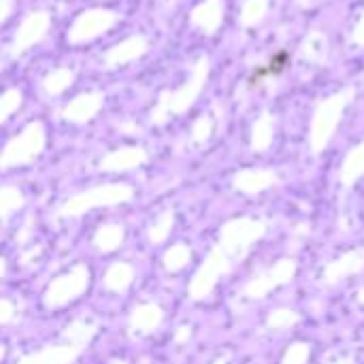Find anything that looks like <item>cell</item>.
I'll use <instances>...</instances> for the list:
<instances>
[{
  "instance_id": "obj_5",
  "label": "cell",
  "mask_w": 364,
  "mask_h": 364,
  "mask_svg": "<svg viewBox=\"0 0 364 364\" xmlns=\"http://www.w3.org/2000/svg\"><path fill=\"white\" fill-rule=\"evenodd\" d=\"M296 275V262L294 260H279L277 264H273L271 269H267L264 273L256 275L245 288H243V294L245 299H252V301H258V299H264L271 290L292 282Z\"/></svg>"
},
{
  "instance_id": "obj_1",
  "label": "cell",
  "mask_w": 364,
  "mask_h": 364,
  "mask_svg": "<svg viewBox=\"0 0 364 364\" xmlns=\"http://www.w3.org/2000/svg\"><path fill=\"white\" fill-rule=\"evenodd\" d=\"M264 232H267V222L262 220H252V218L230 220L222 226L218 245H222L239 262L245 258L250 247L264 237Z\"/></svg>"
},
{
  "instance_id": "obj_26",
  "label": "cell",
  "mask_w": 364,
  "mask_h": 364,
  "mask_svg": "<svg viewBox=\"0 0 364 364\" xmlns=\"http://www.w3.org/2000/svg\"><path fill=\"white\" fill-rule=\"evenodd\" d=\"M213 364H226L224 360H218V363H213Z\"/></svg>"
},
{
  "instance_id": "obj_16",
  "label": "cell",
  "mask_w": 364,
  "mask_h": 364,
  "mask_svg": "<svg viewBox=\"0 0 364 364\" xmlns=\"http://www.w3.org/2000/svg\"><path fill=\"white\" fill-rule=\"evenodd\" d=\"M143 151H122V154H115V156H109L105 162H102V168L107 171H124V168H132L136 166L139 162H143Z\"/></svg>"
},
{
  "instance_id": "obj_24",
  "label": "cell",
  "mask_w": 364,
  "mask_h": 364,
  "mask_svg": "<svg viewBox=\"0 0 364 364\" xmlns=\"http://www.w3.org/2000/svg\"><path fill=\"white\" fill-rule=\"evenodd\" d=\"M358 303H360V305H364V286L360 288V290H358Z\"/></svg>"
},
{
  "instance_id": "obj_2",
  "label": "cell",
  "mask_w": 364,
  "mask_h": 364,
  "mask_svg": "<svg viewBox=\"0 0 364 364\" xmlns=\"http://www.w3.org/2000/svg\"><path fill=\"white\" fill-rule=\"evenodd\" d=\"M235 262H237V260H235L222 245H215V247L209 252L205 264L194 273V277H192V282H190V296H192L194 301H205V299H209L211 292L215 290L218 282H220L224 275H228V273L232 271Z\"/></svg>"
},
{
  "instance_id": "obj_15",
  "label": "cell",
  "mask_w": 364,
  "mask_h": 364,
  "mask_svg": "<svg viewBox=\"0 0 364 364\" xmlns=\"http://www.w3.org/2000/svg\"><path fill=\"white\" fill-rule=\"evenodd\" d=\"M364 175V145L360 149H356L348 160H346V166H343V171H341V181H343V186H352L358 177H363Z\"/></svg>"
},
{
  "instance_id": "obj_3",
  "label": "cell",
  "mask_w": 364,
  "mask_h": 364,
  "mask_svg": "<svg viewBox=\"0 0 364 364\" xmlns=\"http://www.w3.org/2000/svg\"><path fill=\"white\" fill-rule=\"evenodd\" d=\"M132 198V188L128 186H102V188H94L90 192H81L73 198H68L58 215L60 218H75L81 215L94 207H102V205H117V203H126Z\"/></svg>"
},
{
  "instance_id": "obj_22",
  "label": "cell",
  "mask_w": 364,
  "mask_h": 364,
  "mask_svg": "<svg viewBox=\"0 0 364 364\" xmlns=\"http://www.w3.org/2000/svg\"><path fill=\"white\" fill-rule=\"evenodd\" d=\"M190 335H192V328H190V326H181V328L175 333V341H177V343H186V341L190 339Z\"/></svg>"
},
{
  "instance_id": "obj_20",
  "label": "cell",
  "mask_w": 364,
  "mask_h": 364,
  "mask_svg": "<svg viewBox=\"0 0 364 364\" xmlns=\"http://www.w3.org/2000/svg\"><path fill=\"white\" fill-rule=\"evenodd\" d=\"M311 356V346L309 343H292L288 352L284 354L282 364H307Z\"/></svg>"
},
{
  "instance_id": "obj_4",
  "label": "cell",
  "mask_w": 364,
  "mask_h": 364,
  "mask_svg": "<svg viewBox=\"0 0 364 364\" xmlns=\"http://www.w3.org/2000/svg\"><path fill=\"white\" fill-rule=\"evenodd\" d=\"M90 286V271L85 264H77L73 267L68 273L58 275L45 290L43 294V303L47 309H60L64 305H68L70 301L79 299Z\"/></svg>"
},
{
  "instance_id": "obj_6",
  "label": "cell",
  "mask_w": 364,
  "mask_h": 364,
  "mask_svg": "<svg viewBox=\"0 0 364 364\" xmlns=\"http://www.w3.org/2000/svg\"><path fill=\"white\" fill-rule=\"evenodd\" d=\"M85 348L64 339V343L58 346H47L30 356H23L17 364H73Z\"/></svg>"
},
{
  "instance_id": "obj_7",
  "label": "cell",
  "mask_w": 364,
  "mask_h": 364,
  "mask_svg": "<svg viewBox=\"0 0 364 364\" xmlns=\"http://www.w3.org/2000/svg\"><path fill=\"white\" fill-rule=\"evenodd\" d=\"M364 269V250H354V252H348L343 254L341 258L333 260L326 264L324 269V284L328 286H335L339 282H343L346 277H352L356 273H360Z\"/></svg>"
},
{
  "instance_id": "obj_19",
  "label": "cell",
  "mask_w": 364,
  "mask_h": 364,
  "mask_svg": "<svg viewBox=\"0 0 364 364\" xmlns=\"http://www.w3.org/2000/svg\"><path fill=\"white\" fill-rule=\"evenodd\" d=\"M23 205V196L19 194V190L15 188H4L0 194V215H2V224L9 222V215L17 209H21Z\"/></svg>"
},
{
  "instance_id": "obj_9",
  "label": "cell",
  "mask_w": 364,
  "mask_h": 364,
  "mask_svg": "<svg viewBox=\"0 0 364 364\" xmlns=\"http://www.w3.org/2000/svg\"><path fill=\"white\" fill-rule=\"evenodd\" d=\"M271 183H275V175L264 173V171H247V173L237 175V179H235V188L245 194H258V192L267 190Z\"/></svg>"
},
{
  "instance_id": "obj_11",
  "label": "cell",
  "mask_w": 364,
  "mask_h": 364,
  "mask_svg": "<svg viewBox=\"0 0 364 364\" xmlns=\"http://www.w3.org/2000/svg\"><path fill=\"white\" fill-rule=\"evenodd\" d=\"M124 237H126L124 226H119V224H105V226H100L96 230L94 245H96L98 252L109 254V252H115L124 243Z\"/></svg>"
},
{
  "instance_id": "obj_14",
  "label": "cell",
  "mask_w": 364,
  "mask_h": 364,
  "mask_svg": "<svg viewBox=\"0 0 364 364\" xmlns=\"http://www.w3.org/2000/svg\"><path fill=\"white\" fill-rule=\"evenodd\" d=\"M96 324H90V322H73V324H68L66 328H64V333H62V337L64 339H68V341H73V343H77V346H81V348H85L92 339H94V335H96Z\"/></svg>"
},
{
  "instance_id": "obj_21",
  "label": "cell",
  "mask_w": 364,
  "mask_h": 364,
  "mask_svg": "<svg viewBox=\"0 0 364 364\" xmlns=\"http://www.w3.org/2000/svg\"><path fill=\"white\" fill-rule=\"evenodd\" d=\"M13 318H15V307H13V303L6 301V299H2V301H0V322H2V324H9Z\"/></svg>"
},
{
  "instance_id": "obj_8",
  "label": "cell",
  "mask_w": 364,
  "mask_h": 364,
  "mask_svg": "<svg viewBox=\"0 0 364 364\" xmlns=\"http://www.w3.org/2000/svg\"><path fill=\"white\" fill-rule=\"evenodd\" d=\"M164 320V314L158 305L154 303H145V305H139L132 309L130 314V333H139V335H149L154 333Z\"/></svg>"
},
{
  "instance_id": "obj_12",
  "label": "cell",
  "mask_w": 364,
  "mask_h": 364,
  "mask_svg": "<svg viewBox=\"0 0 364 364\" xmlns=\"http://www.w3.org/2000/svg\"><path fill=\"white\" fill-rule=\"evenodd\" d=\"M132 279H134V269L126 262H117V264L109 267V271L105 275V286H107V290L122 294L130 288Z\"/></svg>"
},
{
  "instance_id": "obj_25",
  "label": "cell",
  "mask_w": 364,
  "mask_h": 364,
  "mask_svg": "<svg viewBox=\"0 0 364 364\" xmlns=\"http://www.w3.org/2000/svg\"><path fill=\"white\" fill-rule=\"evenodd\" d=\"M111 364H126V363H124V360H113Z\"/></svg>"
},
{
  "instance_id": "obj_13",
  "label": "cell",
  "mask_w": 364,
  "mask_h": 364,
  "mask_svg": "<svg viewBox=\"0 0 364 364\" xmlns=\"http://www.w3.org/2000/svg\"><path fill=\"white\" fill-rule=\"evenodd\" d=\"M190 260H192V252H190V247H188V245H183V243L173 245V247H171V250H166V252H164V256H162L164 269H166L168 273H179V271H181Z\"/></svg>"
},
{
  "instance_id": "obj_17",
  "label": "cell",
  "mask_w": 364,
  "mask_h": 364,
  "mask_svg": "<svg viewBox=\"0 0 364 364\" xmlns=\"http://www.w3.org/2000/svg\"><path fill=\"white\" fill-rule=\"evenodd\" d=\"M301 316L292 309H275L267 318V331H288L290 326L299 324Z\"/></svg>"
},
{
  "instance_id": "obj_18",
  "label": "cell",
  "mask_w": 364,
  "mask_h": 364,
  "mask_svg": "<svg viewBox=\"0 0 364 364\" xmlns=\"http://www.w3.org/2000/svg\"><path fill=\"white\" fill-rule=\"evenodd\" d=\"M173 224H175V215H173V211H164V213H162L154 224H151V228H149V241H151L154 245L164 243V241H166V237L171 235Z\"/></svg>"
},
{
  "instance_id": "obj_10",
  "label": "cell",
  "mask_w": 364,
  "mask_h": 364,
  "mask_svg": "<svg viewBox=\"0 0 364 364\" xmlns=\"http://www.w3.org/2000/svg\"><path fill=\"white\" fill-rule=\"evenodd\" d=\"M41 149V136L36 134L34 139H21L19 143L15 141L13 145H9V149L4 151V166L11 164H19V162H28L32 156H36Z\"/></svg>"
},
{
  "instance_id": "obj_23",
  "label": "cell",
  "mask_w": 364,
  "mask_h": 364,
  "mask_svg": "<svg viewBox=\"0 0 364 364\" xmlns=\"http://www.w3.org/2000/svg\"><path fill=\"white\" fill-rule=\"evenodd\" d=\"M331 364H354L352 358H341V360H337V363H331Z\"/></svg>"
}]
</instances>
